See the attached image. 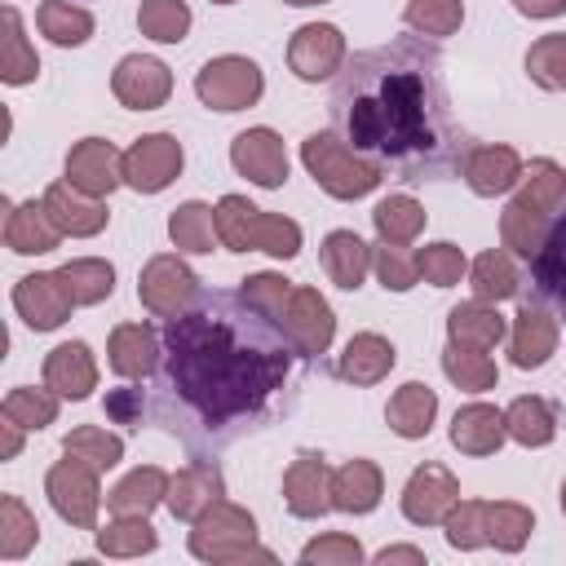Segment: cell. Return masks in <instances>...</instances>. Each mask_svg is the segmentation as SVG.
Returning <instances> with one entry per match:
<instances>
[{
	"mask_svg": "<svg viewBox=\"0 0 566 566\" xmlns=\"http://www.w3.org/2000/svg\"><path fill=\"white\" fill-rule=\"evenodd\" d=\"M310 354L243 287H199L164 318L150 371V420L190 455H221L283 420L310 376Z\"/></svg>",
	"mask_w": 566,
	"mask_h": 566,
	"instance_id": "cell-1",
	"label": "cell"
},
{
	"mask_svg": "<svg viewBox=\"0 0 566 566\" xmlns=\"http://www.w3.org/2000/svg\"><path fill=\"white\" fill-rule=\"evenodd\" d=\"M332 128L354 155L398 181H447L478 146L447 93L442 53L424 35H398L345 57L327 93Z\"/></svg>",
	"mask_w": 566,
	"mask_h": 566,
	"instance_id": "cell-2",
	"label": "cell"
},
{
	"mask_svg": "<svg viewBox=\"0 0 566 566\" xmlns=\"http://www.w3.org/2000/svg\"><path fill=\"white\" fill-rule=\"evenodd\" d=\"M566 199V168L553 164V159H531V168H522V181H517V195L513 203L500 212V239H504V252L531 261L553 212L562 208Z\"/></svg>",
	"mask_w": 566,
	"mask_h": 566,
	"instance_id": "cell-3",
	"label": "cell"
},
{
	"mask_svg": "<svg viewBox=\"0 0 566 566\" xmlns=\"http://www.w3.org/2000/svg\"><path fill=\"white\" fill-rule=\"evenodd\" d=\"M217 234L230 252H270V256H296L301 252V226L279 212H261L243 195H226L217 203Z\"/></svg>",
	"mask_w": 566,
	"mask_h": 566,
	"instance_id": "cell-4",
	"label": "cell"
},
{
	"mask_svg": "<svg viewBox=\"0 0 566 566\" xmlns=\"http://www.w3.org/2000/svg\"><path fill=\"white\" fill-rule=\"evenodd\" d=\"M190 553L199 562H274L270 548L256 544V522L248 509L217 500L195 517L190 531Z\"/></svg>",
	"mask_w": 566,
	"mask_h": 566,
	"instance_id": "cell-5",
	"label": "cell"
},
{
	"mask_svg": "<svg viewBox=\"0 0 566 566\" xmlns=\"http://www.w3.org/2000/svg\"><path fill=\"white\" fill-rule=\"evenodd\" d=\"M301 164L332 199H363L380 186V168L354 155L340 133H310L301 142Z\"/></svg>",
	"mask_w": 566,
	"mask_h": 566,
	"instance_id": "cell-6",
	"label": "cell"
},
{
	"mask_svg": "<svg viewBox=\"0 0 566 566\" xmlns=\"http://www.w3.org/2000/svg\"><path fill=\"white\" fill-rule=\"evenodd\" d=\"M195 93L208 111H243V106H256L261 93H265V75L252 57H239V53H226V57H212L199 66L195 75Z\"/></svg>",
	"mask_w": 566,
	"mask_h": 566,
	"instance_id": "cell-7",
	"label": "cell"
},
{
	"mask_svg": "<svg viewBox=\"0 0 566 566\" xmlns=\"http://www.w3.org/2000/svg\"><path fill=\"white\" fill-rule=\"evenodd\" d=\"M44 491H49V504L62 522L71 526H84L93 531L97 526V504H102V486H97V469L84 464L80 455H66L49 469L44 478Z\"/></svg>",
	"mask_w": 566,
	"mask_h": 566,
	"instance_id": "cell-8",
	"label": "cell"
},
{
	"mask_svg": "<svg viewBox=\"0 0 566 566\" xmlns=\"http://www.w3.org/2000/svg\"><path fill=\"white\" fill-rule=\"evenodd\" d=\"M195 296H199V279H195V270H190L181 256H172V252L150 256V261L142 265V274H137V301H142L155 318L181 314Z\"/></svg>",
	"mask_w": 566,
	"mask_h": 566,
	"instance_id": "cell-9",
	"label": "cell"
},
{
	"mask_svg": "<svg viewBox=\"0 0 566 566\" xmlns=\"http://www.w3.org/2000/svg\"><path fill=\"white\" fill-rule=\"evenodd\" d=\"M181 164H186V150L172 133H146L124 150V186L142 195H159L177 181Z\"/></svg>",
	"mask_w": 566,
	"mask_h": 566,
	"instance_id": "cell-10",
	"label": "cell"
},
{
	"mask_svg": "<svg viewBox=\"0 0 566 566\" xmlns=\"http://www.w3.org/2000/svg\"><path fill=\"white\" fill-rule=\"evenodd\" d=\"M526 270H531V296L566 323V199L553 212V221H548L535 256L526 261Z\"/></svg>",
	"mask_w": 566,
	"mask_h": 566,
	"instance_id": "cell-11",
	"label": "cell"
},
{
	"mask_svg": "<svg viewBox=\"0 0 566 566\" xmlns=\"http://www.w3.org/2000/svg\"><path fill=\"white\" fill-rule=\"evenodd\" d=\"M279 323L287 327V336L310 354V358H323L332 336H336V318H332V305L318 296V287H292L283 310H279Z\"/></svg>",
	"mask_w": 566,
	"mask_h": 566,
	"instance_id": "cell-12",
	"label": "cell"
},
{
	"mask_svg": "<svg viewBox=\"0 0 566 566\" xmlns=\"http://www.w3.org/2000/svg\"><path fill=\"white\" fill-rule=\"evenodd\" d=\"M460 500V482L442 464H420L402 486V517L416 526H438Z\"/></svg>",
	"mask_w": 566,
	"mask_h": 566,
	"instance_id": "cell-13",
	"label": "cell"
},
{
	"mask_svg": "<svg viewBox=\"0 0 566 566\" xmlns=\"http://www.w3.org/2000/svg\"><path fill=\"white\" fill-rule=\"evenodd\" d=\"M230 164L239 177H248L265 190H279L287 181V150L274 128H243L230 142Z\"/></svg>",
	"mask_w": 566,
	"mask_h": 566,
	"instance_id": "cell-14",
	"label": "cell"
},
{
	"mask_svg": "<svg viewBox=\"0 0 566 566\" xmlns=\"http://www.w3.org/2000/svg\"><path fill=\"white\" fill-rule=\"evenodd\" d=\"M66 181L93 199H106L124 181V155L106 137H84L66 155Z\"/></svg>",
	"mask_w": 566,
	"mask_h": 566,
	"instance_id": "cell-15",
	"label": "cell"
},
{
	"mask_svg": "<svg viewBox=\"0 0 566 566\" xmlns=\"http://www.w3.org/2000/svg\"><path fill=\"white\" fill-rule=\"evenodd\" d=\"M111 93L128 106V111H155L168 102L172 93V71L159 62V57H146V53H128L115 75H111Z\"/></svg>",
	"mask_w": 566,
	"mask_h": 566,
	"instance_id": "cell-16",
	"label": "cell"
},
{
	"mask_svg": "<svg viewBox=\"0 0 566 566\" xmlns=\"http://www.w3.org/2000/svg\"><path fill=\"white\" fill-rule=\"evenodd\" d=\"M13 310L22 314V323L31 332H53V327H62L71 318L75 301L62 287L57 270H53V274H27V279H18L13 283Z\"/></svg>",
	"mask_w": 566,
	"mask_h": 566,
	"instance_id": "cell-17",
	"label": "cell"
},
{
	"mask_svg": "<svg viewBox=\"0 0 566 566\" xmlns=\"http://www.w3.org/2000/svg\"><path fill=\"white\" fill-rule=\"evenodd\" d=\"M287 66L301 80H327L345 66V35L332 22H305L287 44Z\"/></svg>",
	"mask_w": 566,
	"mask_h": 566,
	"instance_id": "cell-18",
	"label": "cell"
},
{
	"mask_svg": "<svg viewBox=\"0 0 566 566\" xmlns=\"http://www.w3.org/2000/svg\"><path fill=\"white\" fill-rule=\"evenodd\" d=\"M221 495H226V478H221L217 460L195 455L181 473L168 478V495H164V504H168V513H172L177 522H195V517H199L208 504H217Z\"/></svg>",
	"mask_w": 566,
	"mask_h": 566,
	"instance_id": "cell-19",
	"label": "cell"
},
{
	"mask_svg": "<svg viewBox=\"0 0 566 566\" xmlns=\"http://www.w3.org/2000/svg\"><path fill=\"white\" fill-rule=\"evenodd\" d=\"M283 500L292 517H323L332 509V469L323 455L301 451L283 473Z\"/></svg>",
	"mask_w": 566,
	"mask_h": 566,
	"instance_id": "cell-20",
	"label": "cell"
},
{
	"mask_svg": "<svg viewBox=\"0 0 566 566\" xmlns=\"http://www.w3.org/2000/svg\"><path fill=\"white\" fill-rule=\"evenodd\" d=\"M557 318L539 305V301H522V310H517V318H513V332H509V354H513V363L526 371V367H544L548 358H553V349H557Z\"/></svg>",
	"mask_w": 566,
	"mask_h": 566,
	"instance_id": "cell-21",
	"label": "cell"
},
{
	"mask_svg": "<svg viewBox=\"0 0 566 566\" xmlns=\"http://www.w3.org/2000/svg\"><path fill=\"white\" fill-rule=\"evenodd\" d=\"M464 181L473 195L495 199L504 190H513L522 181V159L513 146H495V142H478L464 159Z\"/></svg>",
	"mask_w": 566,
	"mask_h": 566,
	"instance_id": "cell-22",
	"label": "cell"
},
{
	"mask_svg": "<svg viewBox=\"0 0 566 566\" xmlns=\"http://www.w3.org/2000/svg\"><path fill=\"white\" fill-rule=\"evenodd\" d=\"M44 208H49V217L57 221V230L71 234V239H88V234L106 230V217H111L102 199L75 190L71 181H53V186L44 190Z\"/></svg>",
	"mask_w": 566,
	"mask_h": 566,
	"instance_id": "cell-23",
	"label": "cell"
},
{
	"mask_svg": "<svg viewBox=\"0 0 566 566\" xmlns=\"http://www.w3.org/2000/svg\"><path fill=\"white\" fill-rule=\"evenodd\" d=\"M44 385L71 402L88 398L97 389V363H93V349L84 340H66L57 349H49L44 358Z\"/></svg>",
	"mask_w": 566,
	"mask_h": 566,
	"instance_id": "cell-24",
	"label": "cell"
},
{
	"mask_svg": "<svg viewBox=\"0 0 566 566\" xmlns=\"http://www.w3.org/2000/svg\"><path fill=\"white\" fill-rule=\"evenodd\" d=\"M111 371L124 380H146L159 363V332L150 323H119L106 340Z\"/></svg>",
	"mask_w": 566,
	"mask_h": 566,
	"instance_id": "cell-25",
	"label": "cell"
},
{
	"mask_svg": "<svg viewBox=\"0 0 566 566\" xmlns=\"http://www.w3.org/2000/svg\"><path fill=\"white\" fill-rule=\"evenodd\" d=\"M62 239L57 221L49 217L44 199H27V203H9L4 212V248L22 252V256H40V252H53Z\"/></svg>",
	"mask_w": 566,
	"mask_h": 566,
	"instance_id": "cell-26",
	"label": "cell"
},
{
	"mask_svg": "<svg viewBox=\"0 0 566 566\" xmlns=\"http://www.w3.org/2000/svg\"><path fill=\"white\" fill-rule=\"evenodd\" d=\"M504 438H509L504 411H495L491 402H469L451 420V447L464 455H495L504 447Z\"/></svg>",
	"mask_w": 566,
	"mask_h": 566,
	"instance_id": "cell-27",
	"label": "cell"
},
{
	"mask_svg": "<svg viewBox=\"0 0 566 566\" xmlns=\"http://www.w3.org/2000/svg\"><path fill=\"white\" fill-rule=\"evenodd\" d=\"M447 336L455 340V345H469V349H495L504 336H509V323H504V314L491 305V301H460L451 314H447Z\"/></svg>",
	"mask_w": 566,
	"mask_h": 566,
	"instance_id": "cell-28",
	"label": "cell"
},
{
	"mask_svg": "<svg viewBox=\"0 0 566 566\" xmlns=\"http://www.w3.org/2000/svg\"><path fill=\"white\" fill-rule=\"evenodd\" d=\"M394 363H398V349L380 332H358V336H349V345L336 363V376L349 385H376L394 371Z\"/></svg>",
	"mask_w": 566,
	"mask_h": 566,
	"instance_id": "cell-29",
	"label": "cell"
},
{
	"mask_svg": "<svg viewBox=\"0 0 566 566\" xmlns=\"http://www.w3.org/2000/svg\"><path fill=\"white\" fill-rule=\"evenodd\" d=\"M385 495V478L371 460H349L332 473V509L340 513H371Z\"/></svg>",
	"mask_w": 566,
	"mask_h": 566,
	"instance_id": "cell-30",
	"label": "cell"
},
{
	"mask_svg": "<svg viewBox=\"0 0 566 566\" xmlns=\"http://www.w3.org/2000/svg\"><path fill=\"white\" fill-rule=\"evenodd\" d=\"M323 270H327V279L336 287L354 292V287H363V279L371 270V248L354 230H332L323 239Z\"/></svg>",
	"mask_w": 566,
	"mask_h": 566,
	"instance_id": "cell-31",
	"label": "cell"
},
{
	"mask_svg": "<svg viewBox=\"0 0 566 566\" xmlns=\"http://www.w3.org/2000/svg\"><path fill=\"white\" fill-rule=\"evenodd\" d=\"M164 495H168V473L146 464V469H133L119 486L106 491V509L115 517H146L155 504H164Z\"/></svg>",
	"mask_w": 566,
	"mask_h": 566,
	"instance_id": "cell-32",
	"label": "cell"
},
{
	"mask_svg": "<svg viewBox=\"0 0 566 566\" xmlns=\"http://www.w3.org/2000/svg\"><path fill=\"white\" fill-rule=\"evenodd\" d=\"M433 416H438V394L420 380H407L385 407V420L398 438H424L433 429Z\"/></svg>",
	"mask_w": 566,
	"mask_h": 566,
	"instance_id": "cell-33",
	"label": "cell"
},
{
	"mask_svg": "<svg viewBox=\"0 0 566 566\" xmlns=\"http://www.w3.org/2000/svg\"><path fill=\"white\" fill-rule=\"evenodd\" d=\"M168 234H172V248H177V252H190V256L212 252V243L221 239V234H217V208H208V203H199V199L172 208Z\"/></svg>",
	"mask_w": 566,
	"mask_h": 566,
	"instance_id": "cell-34",
	"label": "cell"
},
{
	"mask_svg": "<svg viewBox=\"0 0 566 566\" xmlns=\"http://www.w3.org/2000/svg\"><path fill=\"white\" fill-rule=\"evenodd\" d=\"M0 22H4V44H0V80H4V84H31V80L40 75V57H35V49H31L27 31H22L18 9H13V4H4Z\"/></svg>",
	"mask_w": 566,
	"mask_h": 566,
	"instance_id": "cell-35",
	"label": "cell"
},
{
	"mask_svg": "<svg viewBox=\"0 0 566 566\" xmlns=\"http://www.w3.org/2000/svg\"><path fill=\"white\" fill-rule=\"evenodd\" d=\"M504 424H509V438L522 442V447H548L557 438V416L544 398L526 394V398H513L509 411H504Z\"/></svg>",
	"mask_w": 566,
	"mask_h": 566,
	"instance_id": "cell-36",
	"label": "cell"
},
{
	"mask_svg": "<svg viewBox=\"0 0 566 566\" xmlns=\"http://www.w3.org/2000/svg\"><path fill=\"white\" fill-rule=\"evenodd\" d=\"M469 279H473V296H478V301H509V296L522 292L513 252H504V248L482 252V256L469 265Z\"/></svg>",
	"mask_w": 566,
	"mask_h": 566,
	"instance_id": "cell-37",
	"label": "cell"
},
{
	"mask_svg": "<svg viewBox=\"0 0 566 566\" xmlns=\"http://www.w3.org/2000/svg\"><path fill=\"white\" fill-rule=\"evenodd\" d=\"M57 279H62V287L71 292L75 305H97V301H106V296L115 292V270H111V261H102V256L66 261V265L57 270Z\"/></svg>",
	"mask_w": 566,
	"mask_h": 566,
	"instance_id": "cell-38",
	"label": "cell"
},
{
	"mask_svg": "<svg viewBox=\"0 0 566 566\" xmlns=\"http://www.w3.org/2000/svg\"><path fill=\"white\" fill-rule=\"evenodd\" d=\"M371 226H376L380 243H398V248H407V243L424 230V208H420L411 195H389V199L376 203Z\"/></svg>",
	"mask_w": 566,
	"mask_h": 566,
	"instance_id": "cell-39",
	"label": "cell"
},
{
	"mask_svg": "<svg viewBox=\"0 0 566 566\" xmlns=\"http://www.w3.org/2000/svg\"><path fill=\"white\" fill-rule=\"evenodd\" d=\"M35 27H40V35H49L53 44L66 49V44H84L93 35V13L71 0H40Z\"/></svg>",
	"mask_w": 566,
	"mask_h": 566,
	"instance_id": "cell-40",
	"label": "cell"
},
{
	"mask_svg": "<svg viewBox=\"0 0 566 566\" xmlns=\"http://www.w3.org/2000/svg\"><path fill=\"white\" fill-rule=\"evenodd\" d=\"M535 531V513L526 504L513 500H491L486 504V544H495L500 553H517Z\"/></svg>",
	"mask_w": 566,
	"mask_h": 566,
	"instance_id": "cell-41",
	"label": "cell"
},
{
	"mask_svg": "<svg viewBox=\"0 0 566 566\" xmlns=\"http://www.w3.org/2000/svg\"><path fill=\"white\" fill-rule=\"evenodd\" d=\"M442 371H447V380L451 385H460V389H469V394H486V389H495V363L482 354V349H469V345H447L442 349Z\"/></svg>",
	"mask_w": 566,
	"mask_h": 566,
	"instance_id": "cell-42",
	"label": "cell"
},
{
	"mask_svg": "<svg viewBox=\"0 0 566 566\" xmlns=\"http://www.w3.org/2000/svg\"><path fill=\"white\" fill-rule=\"evenodd\" d=\"M62 455H80L84 464H93L97 473H106V469L119 464L124 438H119V433H106V429H97V424H80V429H71V433L62 438Z\"/></svg>",
	"mask_w": 566,
	"mask_h": 566,
	"instance_id": "cell-43",
	"label": "cell"
},
{
	"mask_svg": "<svg viewBox=\"0 0 566 566\" xmlns=\"http://www.w3.org/2000/svg\"><path fill=\"white\" fill-rule=\"evenodd\" d=\"M57 398H62V394H53L49 385H44V389H35V385H18V389L4 394L0 416L18 420L22 429H44V424L57 420Z\"/></svg>",
	"mask_w": 566,
	"mask_h": 566,
	"instance_id": "cell-44",
	"label": "cell"
},
{
	"mask_svg": "<svg viewBox=\"0 0 566 566\" xmlns=\"http://www.w3.org/2000/svg\"><path fill=\"white\" fill-rule=\"evenodd\" d=\"M35 539H40L35 513L18 495H0V557L4 562H18Z\"/></svg>",
	"mask_w": 566,
	"mask_h": 566,
	"instance_id": "cell-45",
	"label": "cell"
},
{
	"mask_svg": "<svg viewBox=\"0 0 566 566\" xmlns=\"http://www.w3.org/2000/svg\"><path fill=\"white\" fill-rule=\"evenodd\" d=\"M137 27H142V35H150L159 44H181L190 31V9H186V0H142Z\"/></svg>",
	"mask_w": 566,
	"mask_h": 566,
	"instance_id": "cell-46",
	"label": "cell"
},
{
	"mask_svg": "<svg viewBox=\"0 0 566 566\" xmlns=\"http://www.w3.org/2000/svg\"><path fill=\"white\" fill-rule=\"evenodd\" d=\"M402 22L416 35H433V40L455 35L460 22H464V0H407Z\"/></svg>",
	"mask_w": 566,
	"mask_h": 566,
	"instance_id": "cell-47",
	"label": "cell"
},
{
	"mask_svg": "<svg viewBox=\"0 0 566 566\" xmlns=\"http://www.w3.org/2000/svg\"><path fill=\"white\" fill-rule=\"evenodd\" d=\"M526 75L548 88V93H562L566 88V31H553V35H539L531 49H526Z\"/></svg>",
	"mask_w": 566,
	"mask_h": 566,
	"instance_id": "cell-48",
	"label": "cell"
},
{
	"mask_svg": "<svg viewBox=\"0 0 566 566\" xmlns=\"http://www.w3.org/2000/svg\"><path fill=\"white\" fill-rule=\"evenodd\" d=\"M155 544H159V535H155V526L146 517H115L111 526L97 531V548L106 557H142Z\"/></svg>",
	"mask_w": 566,
	"mask_h": 566,
	"instance_id": "cell-49",
	"label": "cell"
},
{
	"mask_svg": "<svg viewBox=\"0 0 566 566\" xmlns=\"http://www.w3.org/2000/svg\"><path fill=\"white\" fill-rule=\"evenodd\" d=\"M416 270H420V279L433 283V287H455V283L464 279L469 261H464V252H460L455 243H424V248L416 252Z\"/></svg>",
	"mask_w": 566,
	"mask_h": 566,
	"instance_id": "cell-50",
	"label": "cell"
},
{
	"mask_svg": "<svg viewBox=\"0 0 566 566\" xmlns=\"http://www.w3.org/2000/svg\"><path fill=\"white\" fill-rule=\"evenodd\" d=\"M486 504L491 500H455V509L442 522L451 548H482L486 544Z\"/></svg>",
	"mask_w": 566,
	"mask_h": 566,
	"instance_id": "cell-51",
	"label": "cell"
},
{
	"mask_svg": "<svg viewBox=\"0 0 566 566\" xmlns=\"http://www.w3.org/2000/svg\"><path fill=\"white\" fill-rule=\"evenodd\" d=\"M371 270H376V279H380L389 292H407V287H416V279H420L416 256H407L398 243H376V248H371Z\"/></svg>",
	"mask_w": 566,
	"mask_h": 566,
	"instance_id": "cell-52",
	"label": "cell"
},
{
	"mask_svg": "<svg viewBox=\"0 0 566 566\" xmlns=\"http://www.w3.org/2000/svg\"><path fill=\"white\" fill-rule=\"evenodd\" d=\"M301 562H318V566H358L363 562V544L354 535H318L314 544L301 548Z\"/></svg>",
	"mask_w": 566,
	"mask_h": 566,
	"instance_id": "cell-53",
	"label": "cell"
},
{
	"mask_svg": "<svg viewBox=\"0 0 566 566\" xmlns=\"http://www.w3.org/2000/svg\"><path fill=\"white\" fill-rule=\"evenodd\" d=\"M243 292H248V301H256L265 314H274V318H279V310H283V301H287L292 283H287L283 274H270V270H261V274L243 279Z\"/></svg>",
	"mask_w": 566,
	"mask_h": 566,
	"instance_id": "cell-54",
	"label": "cell"
},
{
	"mask_svg": "<svg viewBox=\"0 0 566 566\" xmlns=\"http://www.w3.org/2000/svg\"><path fill=\"white\" fill-rule=\"evenodd\" d=\"M106 416L115 424H142V416H150V398H142V389H115L106 394Z\"/></svg>",
	"mask_w": 566,
	"mask_h": 566,
	"instance_id": "cell-55",
	"label": "cell"
},
{
	"mask_svg": "<svg viewBox=\"0 0 566 566\" xmlns=\"http://www.w3.org/2000/svg\"><path fill=\"white\" fill-rule=\"evenodd\" d=\"M18 451H22V424L4 416V424H0V460H13Z\"/></svg>",
	"mask_w": 566,
	"mask_h": 566,
	"instance_id": "cell-56",
	"label": "cell"
},
{
	"mask_svg": "<svg viewBox=\"0 0 566 566\" xmlns=\"http://www.w3.org/2000/svg\"><path fill=\"white\" fill-rule=\"evenodd\" d=\"M513 4L526 18H557V13H566V0H513Z\"/></svg>",
	"mask_w": 566,
	"mask_h": 566,
	"instance_id": "cell-57",
	"label": "cell"
},
{
	"mask_svg": "<svg viewBox=\"0 0 566 566\" xmlns=\"http://www.w3.org/2000/svg\"><path fill=\"white\" fill-rule=\"evenodd\" d=\"M376 562H380V566H389V562H416V566H420V562H424V553H420V548H411V544H394V548H380V553H376Z\"/></svg>",
	"mask_w": 566,
	"mask_h": 566,
	"instance_id": "cell-58",
	"label": "cell"
},
{
	"mask_svg": "<svg viewBox=\"0 0 566 566\" xmlns=\"http://www.w3.org/2000/svg\"><path fill=\"white\" fill-rule=\"evenodd\" d=\"M287 4H301L305 9V4H327V0H287Z\"/></svg>",
	"mask_w": 566,
	"mask_h": 566,
	"instance_id": "cell-59",
	"label": "cell"
},
{
	"mask_svg": "<svg viewBox=\"0 0 566 566\" xmlns=\"http://www.w3.org/2000/svg\"><path fill=\"white\" fill-rule=\"evenodd\" d=\"M562 513H566V482H562Z\"/></svg>",
	"mask_w": 566,
	"mask_h": 566,
	"instance_id": "cell-60",
	"label": "cell"
},
{
	"mask_svg": "<svg viewBox=\"0 0 566 566\" xmlns=\"http://www.w3.org/2000/svg\"><path fill=\"white\" fill-rule=\"evenodd\" d=\"M212 4H234V0H212Z\"/></svg>",
	"mask_w": 566,
	"mask_h": 566,
	"instance_id": "cell-61",
	"label": "cell"
}]
</instances>
